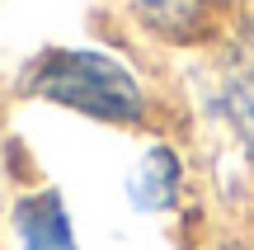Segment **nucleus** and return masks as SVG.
<instances>
[{"mask_svg": "<svg viewBox=\"0 0 254 250\" xmlns=\"http://www.w3.org/2000/svg\"><path fill=\"white\" fill-rule=\"evenodd\" d=\"M132 203L141 213H160V208H174L179 198V156L170 147H151L141 156V166L132 170Z\"/></svg>", "mask_w": 254, "mask_h": 250, "instance_id": "nucleus-3", "label": "nucleus"}, {"mask_svg": "<svg viewBox=\"0 0 254 250\" xmlns=\"http://www.w3.org/2000/svg\"><path fill=\"white\" fill-rule=\"evenodd\" d=\"M33 94L57 104H71L80 113L109 123H136L146 113V94L113 57L104 52H52L33 71Z\"/></svg>", "mask_w": 254, "mask_h": 250, "instance_id": "nucleus-1", "label": "nucleus"}, {"mask_svg": "<svg viewBox=\"0 0 254 250\" xmlns=\"http://www.w3.org/2000/svg\"><path fill=\"white\" fill-rule=\"evenodd\" d=\"M14 227H19L24 250H75L71 217H66V208H62V198H57V194L24 198L19 213H14Z\"/></svg>", "mask_w": 254, "mask_h": 250, "instance_id": "nucleus-2", "label": "nucleus"}, {"mask_svg": "<svg viewBox=\"0 0 254 250\" xmlns=\"http://www.w3.org/2000/svg\"><path fill=\"white\" fill-rule=\"evenodd\" d=\"M221 109L236 123V132L254 147V71H231L221 85Z\"/></svg>", "mask_w": 254, "mask_h": 250, "instance_id": "nucleus-5", "label": "nucleus"}, {"mask_svg": "<svg viewBox=\"0 0 254 250\" xmlns=\"http://www.w3.org/2000/svg\"><path fill=\"white\" fill-rule=\"evenodd\" d=\"M136 5H141V14H146L151 28L174 33V38L193 33V28L202 24V0H136Z\"/></svg>", "mask_w": 254, "mask_h": 250, "instance_id": "nucleus-4", "label": "nucleus"}]
</instances>
